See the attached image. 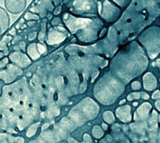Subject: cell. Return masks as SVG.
<instances>
[{
  "mask_svg": "<svg viewBox=\"0 0 160 143\" xmlns=\"http://www.w3.org/2000/svg\"><path fill=\"white\" fill-rule=\"evenodd\" d=\"M4 6L9 13L13 14H18L22 13L25 9L26 0H4Z\"/></svg>",
  "mask_w": 160,
  "mask_h": 143,
  "instance_id": "cell-1",
  "label": "cell"
},
{
  "mask_svg": "<svg viewBox=\"0 0 160 143\" xmlns=\"http://www.w3.org/2000/svg\"><path fill=\"white\" fill-rule=\"evenodd\" d=\"M9 58L12 63L20 67H26L31 63V61L27 55L20 51L11 53Z\"/></svg>",
  "mask_w": 160,
  "mask_h": 143,
  "instance_id": "cell-2",
  "label": "cell"
},
{
  "mask_svg": "<svg viewBox=\"0 0 160 143\" xmlns=\"http://www.w3.org/2000/svg\"><path fill=\"white\" fill-rule=\"evenodd\" d=\"M10 23V16L8 11L0 6V36L8 29Z\"/></svg>",
  "mask_w": 160,
  "mask_h": 143,
  "instance_id": "cell-3",
  "label": "cell"
},
{
  "mask_svg": "<svg viewBox=\"0 0 160 143\" xmlns=\"http://www.w3.org/2000/svg\"><path fill=\"white\" fill-rule=\"evenodd\" d=\"M64 38H65V36H64L62 34L54 31L51 34H49L48 43L51 45L54 44V43H58L59 42L62 41Z\"/></svg>",
  "mask_w": 160,
  "mask_h": 143,
  "instance_id": "cell-4",
  "label": "cell"
},
{
  "mask_svg": "<svg viewBox=\"0 0 160 143\" xmlns=\"http://www.w3.org/2000/svg\"><path fill=\"white\" fill-rule=\"evenodd\" d=\"M27 50H28V53L29 55L32 60H36L40 56V55L38 53V51L36 50V45L34 43H32V44L29 45L28 47Z\"/></svg>",
  "mask_w": 160,
  "mask_h": 143,
  "instance_id": "cell-5",
  "label": "cell"
},
{
  "mask_svg": "<svg viewBox=\"0 0 160 143\" xmlns=\"http://www.w3.org/2000/svg\"><path fill=\"white\" fill-rule=\"evenodd\" d=\"M151 108V105L148 103H143L138 109V112L139 114V117L141 116V118H144L148 115V113L149 109Z\"/></svg>",
  "mask_w": 160,
  "mask_h": 143,
  "instance_id": "cell-6",
  "label": "cell"
},
{
  "mask_svg": "<svg viewBox=\"0 0 160 143\" xmlns=\"http://www.w3.org/2000/svg\"><path fill=\"white\" fill-rule=\"evenodd\" d=\"M61 124L62 127H63L64 129H68L69 130H72L74 129V125L70 121V120H68L66 118H64L62 119L61 122Z\"/></svg>",
  "mask_w": 160,
  "mask_h": 143,
  "instance_id": "cell-7",
  "label": "cell"
},
{
  "mask_svg": "<svg viewBox=\"0 0 160 143\" xmlns=\"http://www.w3.org/2000/svg\"><path fill=\"white\" fill-rule=\"evenodd\" d=\"M69 116L71 117V118L76 121V122L77 124H81L83 123V119H82V117L76 112H71V113H69Z\"/></svg>",
  "mask_w": 160,
  "mask_h": 143,
  "instance_id": "cell-8",
  "label": "cell"
},
{
  "mask_svg": "<svg viewBox=\"0 0 160 143\" xmlns=\"http://www.w3.org/2000/svg\"><path fill=\"white\" fill-rule=\"evenodd\" d=\"M38 125H39V123H37V124H33L32 125L28 130L27 132H26V136L28 137H30L31 136H32L36 132V129L38 127Z\"/></svg>",
  "mask_w": 160,
  "mask_h": 143,
  "instance_id": "cell-9",
  "label": "cell"
},
{
  "mask_svg": "<svg viewBox=\"0 0 160 143\" xmlns=\"http://www.w3.org/2000/svg\"><path fill=\"white\" fill-rule=\"evenodd\" d=\"M103 117H104V119H105V120L107 121L108 123H112L114 119L112 113L110 111H107V112H104Z\"/></svg>",
  "mask_w": 160,
  "mask_h": 143,
  "instance_id": "cell-10",
  "label": "cell"
},
{
  "mask_svg": "<svg viewBox=\"0 0 160 143\" xmlns=\"http://www.w3.org/2000/svg\"><path fill=\"white\" fill-rule=\"evenodd\" d=\"M92 134H93L94 137H95L96 138H99V137H101L102 135L103 132L102 131L101 129L99 126L96 125L93 129Z\"/></svg>",
  "mask_w": 160,
  "mask_h": 143,
  "instance_id": "cell-11",
  "label": "cell"
},
{
  "mask_svg": "<svg viewBox=\"0 0 160 143\" xmlns=\"http://www.w3.org/2000/svg\"><path fill=\"white\" fill-rule=\"evenodd\" d=\"M43 138L48 142H51L52 140V134L51 132H46L43 134Z\"/></svg>",
  "mask_w": 160,
  "mask_h": 143,
  "instance_id": "cell-12",
  "label": "cell"
},
{
  "mask_svg": "<svg viewBox=\"0 0 160 143\" xmlns=\"http://www.w3.org/2000/svg\"><path fill=\"white\" fill-rule=\"evenodd\" d=\"M24 18H25V19H26L28 20H29V19H39V17L37 15L32 14H31L29 13H26V14L25 15Z\"/></svg>",
  "mask_w": 160,
  "mask_h": 143,
  "instance_id": "cell-13",
  "label": "cell"
},
{
  "mask_svg": "<svg viewBox=\"0 0 160 143\" xmlns=\"http://www.w3.org/2000/svg\"><path fill=\"white\" fill-rule=\"evenodd\" d=\"M59 113V110L58 109L56 108H51L49 110V114H51V115H58Z\"/></svg>",
  "mask_w": 160,
  "mask_h": 143,
  "instance_id": "cell-14",
  "label": "cell"
},
{
  "mask_svg": "<svg viewBox=\"0 0 160 143\" xmlns=\"http://www.w3.org/2000/svg\"><path fill=\"white\" fill-rule=\"evenodd\" d=\"M37 46H38V51H39V53H40L41 54H42V53H43L45 52V51H46V48H45L43 45H40V44H38V45H37Z\"/></svg>",
  "mask_w": 160,
  "mask_h": 143,
  "instance_id": "cell-15",
  "label": "cell"
},
{
  "mask_svg": "<svg viewBox=\"0 0 160 143\" xmlns=\"http://www.w3.org/2000/svg\"><path fill=\"white\" fill-rule=\"evenodd\" d=\"M57 135L59 136L60 138H63L65 135V132L61 129H59L58 130V134Z\"/></svg>",
  "mask_w": 160,
  "mask_h": 143,
  "instance_id": "cell-16",
  "label": "cell"
},
{
  "mask_svg": "<svg viewBox=\"0 0 160 143\" xmlns=\"http://www.w3.org/2000/svg\"><path fill=\"white\" fill-rule=\"evenodd\" d=\"M132 87L133 89H139L141 87V85L138 82H135L132 83Z\"/></svg>",
  "mask_w": 160,
  "mask_h": 143,
  "instance_id": "cell-17",
  "label": "cell"
},
{
  "mask_svg": "<svg viewBox=\"0 0 160 143\" xmlns=\"http://www.w3.org/2000/svg\"><path fill=\"white\" fill-rule=\"evenodd\" d=\"M84 139L85 142H91V139L90 136H89L88 134H84Z\"/></svg>",
  "mask_w": 160,
  "mask_h": 143,
  "instance_id": "cell-18",
  "label": "cell"
},
{
  "mask_svg": "<svg viewBox=\"0 0 160 143\" xmlns=\"http://www.w3.org/2000/svg\"><path fill=\"white\" fill-rule=\"evenodd\" d=\"M36 33L35 32H33V33H31V34H29V36H28V40H34L35 38H36Z\"/></svg>",
  "mask_w": 160,
  "mask_h": 143,
  "instance_id": "cell-19",
  "label": "cell"
},
{
  "mask_svg": "<svg viewBox=\"0 0 160 143\" xmlns=\"http://www.w3.org/2000/svg\"><path fill=\"white\" fill-rule=\"evenodd\" d=\"M152 97L153 98H158L159 97V90H157L156 92H155L153 93Z\"/></svg>",
  "mask_w": 160,
  "mask_h": 143,
  "instance_id": "cell-20",
  "label": "cell"
},
{
  "mask_svg": "<svg viewBox=\"0 0 160 143\" xmlns=\"http://www.w3.org/2000/svg\"><path fill=\"white\" fill-rule=\"evenodd\" d=\"M133 95H134V96H133V97H132V95H131V97H132V98H139V97H140V94H139V93H133Z\"/></svg>",
  "mask_w": 160,
  "mask_h": 143,
  "instance_id": "cell-21",
  "label": "cell"
},
{
  "mask_svg": "<svg viewBox=\"0 0 160 143\" xmlns=\"http://www.w3.org/2000/svg\"><path fill=\"white\" fill-rule=\"evenodd\" d=\"M44 33H39V40H43V38H44Z\"/></svg>",
  "mask_w": 160,
  "mask_h": 143,
  "instance_id": "cell-22",
  "label": "cell"
},
{
  "mask_svg": "<svg viewBox=\"0 0 160 143\" xmlns=\"http://www.w3.org/2000/svg\"><path fill=\"white\" fill-rule=\"evenodd\" d=\"M68 142H78L76 140H75L74 139H72V138H69V139H68Z\"/></svg>",
  "mask_w": 160,
  "mask_h": 143,
  "instance_id": "cell-23",
  "label": "cell"
},
{
  "mask_svg": "<svg viewBox=\"0 0 160 143\" xmlns=\"http://www.w3.org/2000/svg\"><path fill=\"white\" fill-rule=\"evenodd\" d=\"M156 106L158 110H159V101H157V102H156Z\"/></svg>",
  "mask_w": 160,
  "mask_h": 143,
  "instance_id": "cell-24",
  "label": "cell"
},
{
  "mask_svg": "<svg viewBox=\"0 0 160 143\" xmlns=\"http://www.w3.org/2000/svg\"><path fill=\"white\" fill-rule=\"evenodd\" d=\"M142 97H143V98H144V99H148V98H149V96H148V95H147L146 93H144V95L142 96Z\"/></svg>",
  "mask_w": 160,
  "mask_h": 143,
  "instance_id": "cell-25",
  "label": "cell"
},
{
  "mask_svg": "<svg viewBox=\"0 0 160 143\" xmlns=\"http://www.w3.org/2000/svg\"><path fill=\"white\" fill-rule=\"evenodd\" d=\"M102 127H103V129H104V130H106V129H108V125H107L106 124H102Z\"/></svg>",
  "mask_w": 160,
  "mask_h": 143,
  "instance_id": "cell-26",
  "label": "cell"
},
{
  "mask_svg": "<svg viewBox=\"0 0 160 143\" xmlns=\"http://www.w3.org/2000/svg\"><path fill=\"white\" fill-rule=\"evenodd\" d=\"M49 126V124H44L43 126H42V130H44V129H46Z\"/></svg>",
  "mask_w": 160,
  "mask_h": 143,
  "instance_id": "cell-27",
  "label": "cell"
},
{
  "mask_svg": "<svg viewBox=\"0 0 160 143\" xmlns=\"http://www.w3.org/2000/svg\"><path fill=\"white\" fill-rule=\"evenodd\" d=\"M128 99L129 100H131L132 99V97H131V95H129L128 97Z\"/></svg>",
  "mask_w": 160,
  "mask_h": 143,
  "instance_id": "cell-28",
  "label": "cell"
},
{
  "mask_svg": "<svg viewBox=\"0 0 160 143\" xmlns=\"http://www.w3.org/2000/svg\"><path fill=\"white\" fill-rule=\"evenodd\" d=\"M124 102H125V100H122L121 102H119V104H122V103H124Z\"/></svg>",
  "mask_w": 160,
  "mask_h": 143,
  "instance_id": "cell-29",
  "label": "cell"
},
{
  "mask_svg": "<svg viewBox=\"0 0 160 143\" xmlns=\"http://www.w3.org/2000/svg\"><path fill=\"white\" fill-rule=\"evenodd\" d=\"M133 105H134V106H136V105H138V102H134V103H133Z\"/></svg>",
  "mask_w": 160,
  "mask_h": 143,
  "instance_id": "cell-30",
  "label": "cell"
},
{
  "mask_svg": "<svg viewBox=\"0 0 160 143\" xmlns=\"http://www.w3.org/2000/svg\"><path fill=\"white\" fill-rule=\"evenodd\" d=\"M157 63H158V66H159V60H158Z\"/></svg>",
  "mask_w": 160,
  "mask_h": 143,
  "instance_id": "cell-31",
  "label": "cell"
},
{
  "mask_svg": "<svg viewBox=\"0 0 160 143\" xmlns=\"http://www.w3.org/2000/svg\"><path fill=\"white\" fill-rule=\"evenodd\" d=\"M0 95H1V90H0Z\"/></svg>",
  "mask_w": 160,
  "mask_h": 143,
  "instance_id": "cell-32",
  "label": "cell"
}]
</instances>
